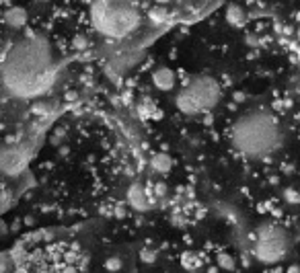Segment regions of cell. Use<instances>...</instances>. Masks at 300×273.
Here are the masks:
<instances>
[{
  "label": "cell",
  "mask_w": 300,
  "mask_h": 273,
  "mask_svg": "<svg viewBox=\"0 0 300 273\" xmlns=\"http://www.w3.org/2000/svg\"><path fill=\"white\" fill-rule=\"evenodd\" d=\"M58 78V64L50 42L42 35H27L10 47L0 66L4 89L19 99L46 94Z\"/></svg>",
  "instance_id": "obj_1"
},
{
  "label": "cell",
  "mask_w": 300,
  "mask_h": 273,
  "mask_svg": "<svg viewBox=\"0 0 300 273\" xmlns=\"http://www.w3.org/2000/svg\"><path fill=\"white\" fill-rule=\"evenodd\" d=\"M230 144L249 158H265L282 146V128L269 111H249L230 128Z\"/></svg>",
  "instance_id": "obj_2"
},
{
  "label": "cell",
  "mask_w": 300,
  "mask_h": 273,
  "mask_svg": "<svg viewBox=\"0 0 300 273\" xmlns=\"http://www.w3.org/2000/svg\"><path fill=\"white\" fill-rule=\"evenodd\" d=\"M93 25L103 37L124 39L140 25V12L126 0H95L91 8Z\"/></svg>",
  "instance_id": "obj_3"
},
{
  "label": "cell",
  "mask_w": 300,
  "mask_h": 273,
  "mask_svg": "<svg viewBox=\"0 0 300 273\" xmlns=\"http://www.w3.org/2000/svg\"><path fill=\"white\" fill-rule=\"evenodd\" d=\"M220 85L212 76H198L185 89L179 91L175 99V105L185 115H198L203 111H210L220 101Z\"/></svg>",
  "instance_id": "obj_4"
},
{
  "label": "cell",
  "mask_w": 300,
  "mask_h": 273,
  "mask_svg": "<svg viewBox=\"0 0 300 273\" xmlns=\"http://www.w3.org/2000/svg\"><path fill=\"white\" fill-rule=\"evenodd\" d=\"M290 251V236L278 224H261L255 232L253 255L257 261L274 265L288 255Z\"/></svg>",
  "instance_id": "obj_5"
},
{
  "label": "cell",
  "mask_w": 300,
  "mask_h": 273,
  "mask_svg": "<svg viewBox=\"0 0 300 273\" xmlns=\"http://www.w3.org/2000/svg\"><path fill=\"white\" fill-rule=\"evenodd\" d=\"M31 158V148L27 144H8L0 150V173L6 177L19 175Z\"/></svg>",
  "instance_id": "obj_6"
},
{
  "label": "cell",
  "mask_w": 300,
  "mask_h": 273,
  "mask_svg": "<svg viewBox=\"0 0 300 273\" xmlns=\"http://www.w3.org/2000/svg\"><path fill=\"white\" fill-rule=\"evenodd\" d=\"M126 197H128L130 206L134 210H138V212H146V210H150V206H152V203H150V195H148L146 187L140 185V183H132Z\"/></svg>",
  "instance_id": "obj_7"
},
{
  "label": "cell",
  "mask_w": 300,
  "mask_h": 273,
  "mask_svg": "<svg viewBox=\"0 0 300 273\" xmlns=\"http://www.w3.org/2000/svg\"><path fill=\"white\" fill-rule=\"evenodd\" d=\"M152 85L158 91H173L175 85H177V76H175V72L171 70V68L158 66L152 72Z\"/></svg>",
  "instance_id": "obj_8"
},
{
  "label": "cell",
  "mask_w": 300,
  "mask_h": 273,
  "mask_svg": "<svg viewBox=\"0 0 300 273\" xmlns=\"http://www.w3.org/2000/svg\"><path fill=\"white\" fill-rule=\"evenodd\" d=\"M4 23L10 27H23L27 23V10L21 6H10L4 10Z\"/></svg>",
  "instance_id": "obj_9"
},
{
  "label": "cell",
  "mask_w": 300,
  "mask_h": 273,
  "mask_svg": "<svg viewBox=\"0 0 300 273\" xmlns=\"http://www.w3.org/2000/svg\"><path fill=\"white\" fill-rule=\"evenodd\" d=\"M226 21L233 27H243L247 23V12L241 4H228L226 6Z\"/></svg>",
  "instance_id": "obj_10"
},
{
  "label": "cell",
  "mask_w": 300,
  "mask_h": 273,
  "mask_svg": "<svg viewBox=\"0 0 300 273\" xmlns=\"http://www.w3.org/2000/svg\"><path fill=\"white\" fill-rule=\"evenodd\" d=\"M171 165H173V160H171V156L165 154V152H156V154H152V158H150V167H152V171H156V173H160V175L169 173V171H171Z\"/></svg>",
  "instance_id": "obj_11"
},
{
  "label": "cell",
  "mask_w": 300,
  "mask_h": 273,
  "mask_svg": "<svg viewBox=\"0 0 300 273\" xmlns=\"http://www.w3.org/2000/svg\"><path fill=\"white\" fill-rule=\"evenodd\" d=\"M216 261H218V267L224 269V271H233L235 269V259H233V255H228V253H218Z\"/></svg>",
  "instance_id": "obj_12"
},
{
  "label": "cell",
  "mask_w": 300,
  "mask_h": 273,
  "mask_svg": "<svg viewBox=\"0 0 300 273\" xmlns=\"http://www.w3.org/2000/svg\"><path fill=\"white\" fill-rule=\"evenodd\" d=\"M105 269L107 271H119L121 269V259H117V257H109L107 261H105Z\"/></svg>",
  "instance_id": "obj_13"
},
{
  "label": "cell",
  "mask_w": 300,
  "mask_h": 273,
  "mask_svg": "<svg viewBox=\"0 0 300 273\" xmlns=\"http://www.w3.org/2000/svg\"><path fill=\"white\" fill-rule=\"evenodd\" d=\"M142 259H144V261H146V263H154V259H156V255H154L152 251H144V253H142Z\"/></svg>",
  "instance_id": "obj_14"
},
{
  "label": "cell",
  "mask_w": 300,
  "mask_h": 273,
  "mask_svg": "<svg viewBox=\"0 0 300 273\" xmlns=\"http://www.w3.org/2000/svg\"><path fill=\"white\" fill-rule=\"evenodd\" d=\"M154 191H156V195L160 197V195H165V191H167V187H165V185H162V183H156V189H154Z\"/></svg>",
  "instance_id": "obj_15"
},
{
  "label": "cell",
  "mask_w": 300,
  "mask_h": 273,
  "mask_svg": "<svg viewBox=\"0 0 300 273\" xmlns=\"http://www.w3.org/2000/svg\"><path fill=\"white\" fill-rule=\"evenodd\" d=\"M15 273H29V271H27V269H17Z\"/></svg>",
  "instance_id": "obj_16"
},
{
  "label": "cell",
  "mask_w": 300,
  "mask_h": 273,
  "mask_svg": "<svg viewBox=\"0 0 300 273\" xmlns=\"http://www.w3.org/2000/svg\"><path fill=\"white\" fill-rule=\"evenodd\" d=\"M158 2H169V0H158Z\"/></svg>",
  "instance_id": "obj_17"
},
{
  "label": "cell",
  "mask_w": 300,
  "mask_h": 273,
  "mask_svg": "<svg viewBox=\"0 0 300 273\" xmlns=\"http://www.w3.org/2000/svg\"><path fill=\"white\" fill-rule=\"evenodd\" d=\"M298 37H300V31H298Z\"/></svg>",
  "instance_id": "obj_18"
}]
</instances>
